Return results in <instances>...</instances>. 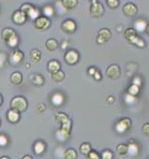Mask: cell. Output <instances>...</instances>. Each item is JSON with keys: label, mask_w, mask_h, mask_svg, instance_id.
I'll return each instance as SVG.
<instances>
[{"label": "cell", "mask_w": 149, "mask_h": 159, "mask_svg": "<svg viewBox=\"0 0 149 159\" xmlns=\"http://www.w3.org/2000/svg\"><path fill=\"white\" fill-rule=\"evenodd\" d=\"M2 38L6 44L12 49H16L19 44V37L17 36L16 32L12 28H4L2 30Z\"/></svg>", "instance_id": "1"}, {"label": "cell", "mask_w": 149, "mask_h": 159, "mask_svg": "<svg viewBox=\"0 0 149 159\" xmlns=\"http://www.w3.org/2000/svg\"><path fill=\"white\" fill-rule=\"evenodd\" d=\"M124 37H125V39L128 42H130L131 44L137 46L138 48L142 49V48L145 47L144 40L137 35V31L134 28H128V29H126L125 32H124Z\"/></svg>", "instance_id": "2"}, {"label": "cell", "mask_w": 149, "mask_h": 159, "mask_svg": "<svg viewBox=\"0 0 149 159\" xmlns=\"http://www.w3.org/2000/svg\"><path fill=\"white\" fill-rule=\"evenodd\" d=\"M28 107V103L27 100L21 96H17L15 98H13L11 101V108L17 110L20 112H24L26 111Z\"/></svg>", "instance_id": "3"}, {"label": "cell", "mask_w": 149, "mask_h": 159, "mask_svg": "<svg viewBox=\"0 0 149 159\" xmlns=\"http://www.w3.org/2000/svg\"><path fill=\"white\" fill-rule=\"evenodd\" d=\"M80 59V54L79 52L76 51V50H73V49H70V50H68L64 55V60L65 62L68 64V65H75L78 63Z\"/></svg>", "instance_id": "4"}, {"label": "cell", "mask_w": 149, "mask_h": 159, "mask_svg": "<svg viewBox=\"0 0 149 159\" xmlns=\"http://www.w3.org/2000/svg\"><path fill=\"white\" fill-rule=\"evenodd\" d=\"M130 127H131V120L128 117L122 118L115 125V130L117 133H120V134L128 132Z\"/></svg>", "instance_id": "5"}, {"label": "cell", "mask_w": 149, "mask_h": 159, "mask_svg": "<svg viewBox=\"0 0 149 159\" xmlns=\"http://www.w3.org/2000/svg\"><path fill=\"white\" fill-rule=\"evenodd\" d=\"M34 25L38 30H40V31L47 30L51 25V20H50V18H48L44 15L40 16L38 19H36L34 21Z\"/></svg>", "instance_id": "6"}, {"label": "cell", "mask_w": 149, "mask_h": 159, "mask_svg": "<svg viewBox=\"0 0 149 159\" xmlns=\"http://www.w3.org/2000/svg\"><path fill=\"white\" fill-rule=\"evenodd\" d=\"M105 75L108 79L110 80H117L119 79L120 75H121V70L119 66L114 64V65H110L107 68H106V72Z\"/></svg>", "instance_id": "7"}, {"label": "cell", "mask_w": 149, "mask_h": 159, "mask_svg": "<svg viewBox=\"0 0 149 159\" xmlns=\"http://www.w3.org/2000/svg\"><path fill=\"white\" fill-rule=\"evenodd\" d=\"M89 12H90V15L93 18L99 19V18H100L104 14V8H103L102 4L100 3V2L91 3Z\"/></svg>", "instance_id": "8"}, {"label": "cell", "mask_w": 149, "mask_h": 159, "mask_svg": "<svg viewBox=\"0 0 149 159\" xmlns=\"http://www.w3.org/2000/svg\"><path fill=\"white\" fill-rule=\"evenodd\" d=\"M112 38V33L108 28H101L99 30L96 41L99 45H102L105 42L109 41L110 39Z\"/></svg>", "instance_id": "9"}, {"label": "cell", "mask_w": 149, "mask_h": 159, "mask_svg": "<svg viewBox=\"0 0 149 159\" xmlns=\"http://www.w3.org/2000/svg\"><path fill=\"white\" fill-rule=\"evenodd\" d=\"M122 11L127 18H134L137 15L138 8L133 3H127L123 6Z\"/></svg>", "instance_id": "10"}, {"label": "cell", "mask_w": 149, "mask_h": 159, "mask_svg": "<svg viewBox=\"0 0 149 159\" xmlns=\"http://www.w3.org/2000/svg\"><path fill=\"white\" fill-rule=\"evenodd\" d=\"M76 23L71 19H67L61 24V28L62 30L67 33V34H73L76 31Z\"/></svg>", "instance_id": "11"}, {"label": "cell", "mask_w": 149, "mask_h": 159, "mask_svg": "<svg viewBox=\"0 0 149 159\" xmlns=\"http://www.w3.org/2000/svg\"><path fill=\"white\" fill-rule=\"evenodd\" d=\"M27 15L22 11L21 10L20 11H14V13L12 14V22L15 24V25H24L26 20H27Z\"/></svg>", "instance_id": "12"}, {"label": "cell", "mask_w": 149, "mask_h": 159, "mask_svg": "<svg viewBox=\"0 0 149 159\" xmlns=\"http://www.w3.org/2000/svg\"><path fill=\"white\" fill-rule=\"evenodd\" d=\"M23 59H24V52H21L18 49H14L12 51V52L11 53L10 58H9L11 64H12V65H18V64H20L23 61Z\"/></svg>", "instance_id": "13"}, {"label": "cell", "mask_w": 149, "mask_h": 159, "mask_svg": "<svg viewBox=\"0 0 149 159\" xmlns=\"http://www.w3.org/2000/svg\"><path fill=\"white\" fill-rule=\"evenodd\" d=\"M55 138H56L57 141H59V142H65V141H67L70 138V131L60 127L56 131V133H55Z\"/></svg>", "instance_id": "14"}, {"label": "cell", "mask_w": 149, "mask_h": 159, "mask_svg": "<svg viewBox=\"0 0 149 159\" xmlns=\"http://www.w3.org/2000/svg\"><path fill=\"white\" fill-rule=\"evenodd\" d=\"M20 111L15 109H10L7 112V119L12 124H16L20 120Z\"/></svg>", "instance_id": "15"}, {"label": "cell", "mask_w": 149, "mask_h": 159, "mask_svg": "<svg viewBox=\"0 0 149 159\" xmlns=\"http://www.w3.org/2000/svg\"><path fill=\"white\" fill-rule=\"evenodd\" d=\"M133 28L137 31V32H145L146 26H147V23L144 19L142 18H139L137 19L134 24H133Z\"/></svg>", "instance_id": "16"}, {"label": "cell", "mask_w": 149, "mask_h": 159, "mask_svg": "<svg viewBox=\"0 0 149 159\" xmlns=\"http://www.w3.org/2000/svg\"><path fill=\"white\" fill-rule=\"evenodd\" d=\"M64 100H65V98H64V96L61 93H54L52 96V98H51V101H52V103L54 106H61V105H63Z\"/></svg>", "instance_id": "17"}, {"label": "cell", "mask_w": 149, "mask_h": 159, "mask_svg": "<svg viewBox=\"0 0 149 159\" xmlns=\"http://www.w3.org/2000/svg\"><path fill=\"white\" fill-rule=\"evenodd\" d=\"M10 80H11V82H12V84H14V85H20L23 83V75L20 72H18V71L13 72L11 75Z\"/></svg>", "instance_id": "18"}, {"label": "cell", "mask_w": 149, "mask_h": 159, "mask_svg": "<svg viewBox=\"0 0 149 159\" xmlns=\"http://www.w3.org/2000/svg\"><path fill=\"white\" fill-rule=\"evenodd\" d=\"M61 3L64 6V8L68 11L76 8L78 4V0H61Z\"/></svg>", "instance_id": "19"}, {"label": "cell", "mask_w": 149, "mask_h": 159, "mask_svg": "<svg viewBox=\"0 0 149 159\" xmlns=\"http://www.w3.org/2000/svg\"><path fill=\"white\" fill-rule=\"evenodd\" d=\"M60 67H61V65H60V63L57 60H51V61L48 62L47 69L51 73H54V72L60 70Z\"/></svg>", "instance_id": "20"}, {"label": "cell", "mask_w": 149, "mask_h": 159, "mask_svg": "<svg viewBox=\"0 0 149 159\" xmlns=\"http://www.w3.org/2000/svg\"><path fill=\"white\" fill-rule=\"evenodd\" d=\"M34 152H35V153L36 154H41L44 151H45V149H46V144H45V142H43L42 140H38V141H36L35 142V144H34Z\"/></svg>", "instance_id": "21"}, {"label": "cell", "mask_w": 149, "mask_h": 159, "mask_svg": "<svg viewBox=\"0 0 149 159\" xmlns=\"http://www.w3.org/2000/svg\"><path fill=\"white\" fill-rule=\"evenodd\" d=\"M42 13L44 16H46L48 18H52L55 14V9L52 5H45L42 8Z\"/></svg>", "instance_id": "22"}, {"label": "cell", "mask_w": 149, "mask_h": 159, "mask_svg": "<svg viewBox=\"0 0 149 159\" xmlns=\"http://www.w3.org/2000/svg\"><path fill=\"white\" fill-rule=\"evenodd\" d=\"M54 119H55V122L60 124V125H63V124H65L70 120L68 118V116L64 112H57L54 116Z\"/></svg>", "instance_id": "23"}, {"label": "cell", "mask_w": 149, "mask_h": 159, "mask_svg": "<svg viewBox=\"0 0 149 159\" xmlns=\"http://www.w3.org/2000/svg\"><path fill=\"white\" fill-rule=\"evenodd\" d=\"M26 15H27L28 18H30V19L35 21L36 19H38L40 16V10L38 8H35L34 6H32L31 9L27 11Z\"/></svg>", "instance_id": "24"}, {"label": "cell", "mask_w": 149, "mask_h": 159, "mask_svg": "<svg viewBox=\"0 0 149 159\" xmlns=\"http://www.w3.org/2000/svg\"><path fill=\"white\" fill-rule=\"evenodd\" d=\"M59 44L57 42L56 39H49L46 42H45V47L47 48L48 51H55L57 48H58Z\"/></svg>", "instance_id": "25"}, {"label": "cell", "mask_w": 149, "mask_h": 159, "mask_svg": "<svg viewBox=\"0 0 149 159\" xmlns=\"http://www.w3.org/2000/svg\"><path fill=\"white\" fill-rule=\"evenodd\" d=\"M29 57L31 59V61L35 62V63H38L40 61L41 59V52H40V50L38 49H33L30 51V53H29Z\"/></svg>", "instance_id": "26"}, {"label": "cell", "mask_w": 149, "mask_h": 159, "mask_svg": "<svg viewBox=\"0 0 149 159\" xmlns=\"http://www.w3.org/2000/svg\"><path fill=\"white\" fill-rule=\"evenodd\" d=\"M66 77V74L62 70H58L54 73H52V79L55 83H61L64 81V79Z\"/></svg>", "instance_id": "27"}, {"label": "cell", "mask_w": 149, "mask_h": 159, "mask_svg": "<svg viewBox=\"0 0 149 159\" xmlns=\"http://www.w3.org/2000/svg\"><path fill=\"white\" fill-rule=\"evenodd\" d=\"M128 153H129L130 155H136L139 152V146L134 142V141H129L128 144Z\"/></svg>", "instance_id": "28"}, {"label": "cell", "mask_w": 149, "mask_h": 159, "mask_svg": "<svg viewBox=\"0 0 149 159\" xmlns=\"http://www.w3.org/2000/svg\"><path fill=\"white\" fill-rule=\"evenodd\" d=\"M140 90H141V86L131 84V85L128 89V94L130 96H133V97H137L140 93Z\"/></svg>", "instance_id": "29"}, {"label": "cell", "mask_w": 149, "mask_h": 159, "mask_svg": "<svg viewBox=\"0 0 149 159\" xmlns=\"http://www.w3.org/2000/svg\"><path fill=\"white\" fill-rule=\"evenodd\" d=\"M64 158L66 159H76L78 157L77 152L74 149H68L67 151L64 152Z\"/></svg>", "instance_id": "30"}, {"label": "cell", "mask_w": 149, "mask_h": 159, "mask_svg": "<svg viewBox=\"0 0 149 159\" xmlns=\"http://www.w3.org/2000/svg\"><path fill=\"white\" fill-rule=\"evenodd\" d=\"M91 150H92L91 149V145L89 143H87V142H84V143H82L80 145V152L85 156H87Z\"/></svg>", "instance_id": "31"}, {"label": "cell", "mask_w": 149, "mask_h": 159, "mask_svg": "<svg viewBox=\"0 0 149 159\" xmlns=\"http://www.w3.org/2000/svg\"><path fill=\"white\" fill-rule=\"evenodd\" d=\"M32 82L35 85L41 86L44 84V78L40 74H35L32 78Z\"/></svg>", "instance_id": "32"}, {"label": "cell", "mask_w": 149, "mask_h": 159, "mask_svg": "<svg viewBox=\"0 0 149 159\" xmlns=\"http://www.w3.org/2000/svg\"><path fill=\"white\" fill-rule=\"evenodd\" d=\"M128 147L127 144H124V143H120L117 145L116 147V152L118 154L120 155H124V154H127L128 153Z\"/></svg>", "instance_id": "33"}, {"label": "cell", "mask_w": 149, "mask_h": 159, "mask_svg": "<svg viewBox=\"0 0 149 159\" xmlns=\"http://www.w3.org/2000/svg\"><path fill=\"white\" fill-rule=\"evenodd\" d=\"M106 3L110 9L114 10L119 6V0H106Z\"/></svg>", "instance_id": "34"}, {"label": "cell", "mask_w": 149, "mask_h": 159, "mask_svg": "<svg viewBox=\"0 0 149 159\" xmlns=\"http://www.w3.org/2000/svg\"><path fill=\"white\" fill-rule=\"evenodd\" d=\"M100 157H101V159H112L114 157V155H113V152L110 150H104L101 152Z\"/></svg>", "instance_id": "35"}, {"label": "cell", "mask_w": 149, "mask_h": 159, "mask_svg": "<svg viewBox=\"0 0 149 159\" xmlns=\"http://www.w3.org/2000/svg\"><path fill=\"white\" fill-rule=\"evenodd\" d=\"M8 143H9L8 137L5 134L1 133V135H0V144H1L2 147H5L6 145H8Z\"/></svg>", "instance_id": "36"}, {"label": "cell", "mask_w": 149, "mask_h": 159, "mask_svg": "<svg viewBox=\"0 0 149 159\" xmlns=\"http://www.w3.org/2000/svg\"><path fill=\"white\" fill-rule=\"evenodd\" d=\"M86 157L89 158V159H100V158H101L100 155H99V153L96 151H94V150H91Z\"/></svg>", "instance_id": "37"}, {"label": "cell", "mask_w": 149, "mask_h": 159, "mask_svg": "<svg viewBox=\"0 0 149 159\" xmlns=\"http://www.w3.org/2000/svg\"><path fill=\"white\" fill-rule=\"evenodd\" d=\"M142 132L145 135V136H149V123L144 124L142 127Z\"/></svg>", "instance_id": "38"}, {"label": "cell", "mask_w": 149, "mask_h": 159, "mask_svg": "<svg viewBox=\"0 0 149 159\" xmlns=\"http://www.w3.org/2000/svg\"><path fill=\"white\" fill-rule=\"evenodd\" d=\"M45 109H46V106H45L43 103H39V104L37 105V111H38L39 113L44 112V111H45Z\"/></svg>", "instance_id": "39"}, {"label": "cell", "mask_w": 149, "mask_h": 159, "mask_svg": "<svg viewBox=\"0 0 149 159\" xmlns=\"http://www.w3.org/2000/svg\"><path fill=\"white\" fill-rule=\"evenodd\" d=\"M92 77L96 80V81H100V80H101V73H100V71L97 69Z\"/></svg>", "instance_id": "40"}, {"label": "cell", "mask_w": 149, "mask_h": 159, "mask_svg": "<svg viewBox=\"0 0 149 159\" xmlns=\"http://www.w3.org/2000/svg\"><path fill=\"white\" fill-rule=\"evenodd\" d=\"M132 84H137V85L141 86V85H142V80H141L139 77H136V78H134V79H133Z\"/></svg>", "instance_id": "41"}, {"label": "cell", "mask_w": 149, "mask_h": 159, "mask_svg": "<svg viewBox=\"0 0 149 159\" xmlns=\"http://www.w3.org/2000/svg\"><path fill=\"white\" fill-rule=\"evenodd\" d=\"M96 70H97V68H95L94 66H91V67L88 69V74H89V75H91V76H93V75H94V73L96 72Z\"/></svg>", "instance_id": "42"}, {"label": "cell", "mask_w": 149, "mask_h": 159, "mask_svg": "<svg viewBox=\"0 0 149 159\" xmlns=\"http://www.w3.org/2000/svg\"><path fill=\"white\" fill-rule=\"evenodd\" d=\"M114 97H112V96L108 97V98H107V102H108L109 104L114 103Z\"/></svg>", "instance_id": "43"}, {"label": "cell", "mask_w": 149, "mask_h": 159, "mask_svg": "<svg viewBox=\"0 0 149 159\" xmlns=\"http://www.w3.org/2000/svg\"><path fill=\"white\" fill-rule=\"evenodd\" d=\"M5 56H6V54H5L4 52H1V66H3V65H4Z\"/></svg>", "instance_id": "44"}, {"label": "cell", "mask_w": 149, "mask_h": 159, "mask_svg": "<svg viewBox=\"0 0 149 159\" xmlns=\"http://www.w3.org/2000/svg\"><path fill=\"white\" fill-rule=\"evenodd\" d=\"M67 47H68V42L65 40V41H63V42H62V44H61V48H62L63 50H65V49H67Z\"/></svg>", "instance_id": "45"}, {"label": "cell", "mask_w": 149, "mask_h": 159, "mask_svg": "<svg viewBox=\"0 0 149 159\" xmlns=\"http://www.w3.org/2000/svg\"><path fill=\"white\" fill-rule=\"evenodd\" d=\"M145 34L149 37V24H147V26H146V29H145Z\"/></svg>", "instance_id": "46"}, {"label": "cell", "mask_w": 149, "mask_h": 159, "mask_svg": "<svg viewBox=\"0 0 149 159\" xmlns=\"http://www.w3.org/2000/svg\"><path fill=\"white\" fill-rule=\"evenodd\" d=\"M23 158H32V156H31V155H26V156H24Z\"/></svg>", "instance_id": "47"}, {"label": "cell", "mask_w": 149, "mask_h": 159, "mask_svg": "<svg viewBox=\"0 0 149 159\" xmlns=\"http://www.w3.org/2000/svg\"><path fill=\"white\" fill-rule=\"evenodd\" d=\"M2 104H3V96L1 95V106H2Z\"/></svg>", "instance_id": "48"}, {"label": "cell", "mask_w": 149, "mask_h": 159, "mask_svg": "<svg viewBox=\"0 0 149 159\" xmlns=\"http://www.w3.org/2000/svg\"><path fill=\"white\" fill-rule=\"evenodd\" d=\"M90 1H91V3H95V2H98L97 0H90Z\"/></svg>", "instance_id": "49"}, {"label": "cell", "mask_w": 149, "mask_h": 159, "mask_svg": "<svg viewBox=\"0 0 149 159\" xmlns=\"http://www.w3.org/2000/svg\"><path fill=\"white\" fill-rule=\"evenodd\" d=\"M1 158H10V157H8V156H2Z\"/></svg>", "instance_id": "50"}]
</instances>
